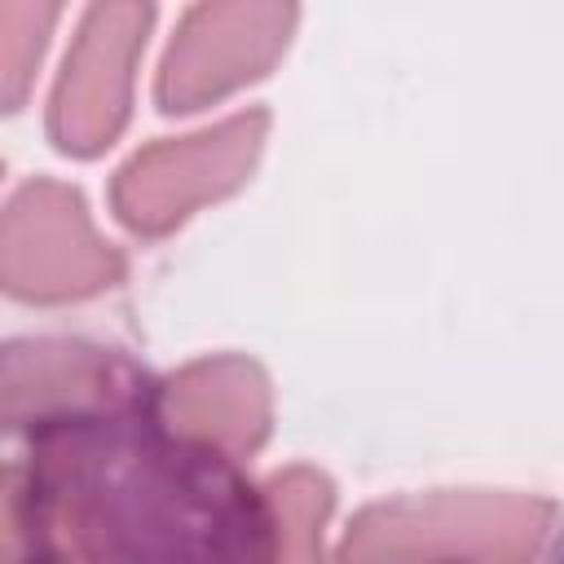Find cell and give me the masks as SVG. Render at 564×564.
<instances>
[{
	"instance_id": "obj_3",
	"label": "cell",
	"mask_w": 564,
	"mask_h": 564,
	"mask_svg": "<svg viewBox=\"0 0 564 564\" xmlns=\"http://www.w3.org/2000/svg\"><path fill=\"white\" fill-rule=\"evenodd\" d=\"M546 564H564V520H560V529H555V538L546 546Z\"/></svg>"
},
{
	"instance_id": "obj_2",
	"label": "cell",
	"mask_w": 564,
	"mask_h": 564,
	"mask_svg": "<svg viewBox=\"0 0 564 564\" xmlns=\"http://www.w3.org/2000/svg\"><path fill=\"white\" fill-rule=\"evenodd\" d=\"M401 564H489L480 555H463V551H449V555H427V560H401Z\"/></svg>"
},
{
	"instance_id": "obj_1",
	"label": "cell",
	"mask_w": 564,
	"mask_h": 564,
	"mask_svg": "<svg viewBox=\"0 0 564 564\" xmlns=\"http://www.w3.org/2000/svg\"><path fill=\"white\" fill-rule=\"evenodd\" d=\"M4 564H282L269 489L172 419L137 357L79 344L75 383L9 410Z\"/></svg>"
}]
</instances>
